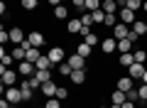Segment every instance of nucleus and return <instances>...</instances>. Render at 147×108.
<instances>
[{
	"mask_svg": "<svg viewBox=\"0 0 147 108\" xmlns=\"http://www.w3.org/2000/svg\"><path fill=\"white\" fill-rule=\"evenodd\" d=\"M110 101H113V103H120V106H123V103L127 101V93H125V91H115V93H110Z\"/></svg>",
	"mask_w": 147,
	"mask_h": 108,
	"instance_id": "nucleus-23",
	"label": "nucleus"
},
{
	"mask_svg": "<svg viewBox=\"0 0 147 108\" xmlns=\"http://www.w3.org/2000/svg\"><path fill=\"white\" fill-rule=\"evenodd\" d=\"M71 81H74V84H84V81H86V69H74Z\"/></svg>",
	"mask_w": 147,
	"mask_h": 108,
	"instance_id": "nucleus-19",
	"label": "nucleus"
},
{
	"mask_svg": "<svg viewBox=\"0 0 147 108\" xmlns=\"http://www.w3.org/2000/svg\"><path fill=\"white\" fill-rule=\"evenodd\" d=\"M17 74H22V76H34V74H37V67L25 59V62H20V67H17Z\"/></svg>",
	"mask_w": 147,
	"mask_h": 108,
	"instance_id": "nucleus-3",
	"label": "nucleus"
},
{
	"mask_svg": "<svg viewBox=\"0 0 147 108\" xmlns=\"http://www.w3.org/2000/svg\"><path fill=\"white\" fill-rule=\"evenodd\" d=\"M7 39H10V32H5V30H3V32H0V42H3V44H5Z\"/></svg>",
	"mask_w": 147,
	"mask_h": 108,
	"instance_id": "nucleus-42",
	"label": "nucleus"
},
{
	"mask_svg": "<svg viewBox=\"0 0 147 108\" xmlns=\"http://www.w3.org/2000/svg\"><path fill=\"white\" fill-rule=\"evenodd\" d=\"M66 30L71 32V35H74V32H79V35H81V30H84V25H81V17H79V20H69V22H66Z\"/></svg>",
	"mask_w": 147,
	"mask_h": 108,
	"instance_id": "nucleus-17",
	"label": "nucleus"
},
{
	"mask_svg": "<svg viewBox=\"0 0 147 108\" xmlns=\"http://www.w3.org/2000/svg\"><path fill=\"white\" fill-rule=\"evenodd\" d=\"M130 49H132V39H130V37L118 39V52H120V54H125V52H130Z\"/></svg>",
	"mask_w": 147,
	"mask_h": 108,
	"instance_id": "nucleus-16",
	"label": "nucleus"
},
{
	"mask_svg": "<svg viewBox=\"0 0 147 108\" xmlns=\"http://www.w3.org/2000/svg\"><path fill=\"white\" fill-rule=\"evenodd\" d=\"M22 3V7H25V10H34L37 5H39V0H20Z\"/></svg>",
	"mask_w": 147,
	"mask_h": 108,
	"instance_id": "nucleus-32",
	"label": "nucleus"
},
{
	"mask_svg": "<svg viewBox=\"0 0 147 108\" xmlns=\"http://www.w3.org/2000/svg\"><path fill=\"white\" fill-rule=\"evenodd\" d=\"M10 54H12V57H15V59H20V62H25V57H27V52L22 49V47H15V49H12Z\"/></svg>",
	"mask_w": 147,
	"mask_h": 108,
	"instance_id": "nucleus-28",
	"label": "nucleus"
},
{
	"mask_svg": "<svg viewBox=\"0 0 147 108\" xmlns=\"http://www.w3.org/2000/svg\"><path fill=\"white\" fill-rule=\"evenodd\" d=\"M132 54H135V62L145 64V59H147V52H145V49H137V52H132Z\"/></svg>",
	"mask_w": 147,
	"mask_h": 108,
	"instance_id": "nucleus-34",
	"label": "nucleus"
},
{
	"mask_svg": "<svg viewBox=\"0 0 147 108\" xmlns=\"http://www.w3.org/2000/svg\"><path fill=\"white\" fill-rule=\"evenodd\" d=\"M12 59H15V57H12V54H5V49L0 52V62H3V67H10Z\"/></svg>",
	"mask_w": 147,
	"mask_h": 108,
	"instance_id": "nucleus-29",
	"label": "nucleus"
},
{
	"mask_svg": "<svg viewBox=\"0 0 147 108\" xmlns=\"http://www.w3.org/2000/svg\"><path fill=\"white\" fill-rule=\"evenodd\" d=\"M103 25H108V27H115V25H118V17H115V15H108V12H105V20H103Z\"/></svg>",
	"mask_w": 147,
	"mask_h": 108,
	"instance_id": "nucleus-33",
	"label": "nucleus"
},
{
	"mask_svg": "<svg viewBox=\"0 0 147 108\" xmlns=\"http://www.w3.org/2000/svg\"><path fill=\"white\" fill-rule=\"evenodd\" d=\"M100 10H103V12H108V15H115L118 3H115V0H103V3H100Z\"/></svg>",
	"mask_w": 147,
	"mask_h": 108,
	"instance_id": "nucleus-13",
	"label": "nucleus"
},
{
	"mask_svg": "<svg viewBox=\"0 0 147 108\" xmlns=\"http://www.w3.org/2000/svg\"><path fill=\"white\" fill-rule=\"evenodd\" d=\"M25 39H27V37H25V32H22L20 27H12V30H10V42H15L17 47H20Z\"/></svg>",
	"mask_w": 147,
	"mask_h": 108,
	"instance_id": "nucleus-8",
	"label": "nucleus"
},
{
	"mask_svg": "<svg viewBox=\"0 0 147 108\" xmlns=\"http://www.w3.org/2000/svg\"><path fill=\"white\" fill-rule=\"evenodd\" d=\"M57 84H54V81H44L42 84V93H44V96H47V98H54V96H57Z\"/></svg>",
	"mask_w": 147,
	"mask_h": 108,
	"instance_id": "nucleus-9",
	"label": "nucleus"
},
{
	"mask_svg": "<svg viewBox=\"0 0 147 108\" xmlns=\"http://www.w3.org/2000/svg\"><path fill=\"white\" fill-rule=\"evenodd\" d=\"M69 15V10H66V5H57L54 7V17H59V20H64V17Z\"/></svg>",
	"mask_w": 147,
	"mask_h": 108,
	"instance_id": "nucleus-26",
	"label": "nucleus"
},
{
	"mask_svg": "<svg viewBox=\"0 0 147 108\" xmlns=\"http://www.w3.org/2000/svg\"><path fill=\"white\" fill-rule=\"evenodd\" d=\"M145 106H147V101H145Z\"/></svg>",
	"mask_w": 147,
	"mask_h": 108,
	"instance_id": "nucleus-52",
	"label": "nucleus"
},
{
	"mask_svg": "<svg viewBox=\"0 0 147 108\" xmlns=\"http://www.w3.org/2000/svg\"><path fill=\"white\" fill-rule=\"evenodd\" d=\"M86 10H91V12H96V10H100V0H86Z\"/></svg>",
	"mask_w": 147,
	"mask_h": 108,
	"instance_id": "nucleus-27",
	"label": "nucleus"
},
{
	"mask_svg": "<svg viewBox=\"0 0 147 108\" xmlns=\"http://www.w3.org/2000/svg\"><path fill=\"white\" fill-rule=\"evenodd\" d=\"M42 57V52H39V47H32V49H27V62H32V64H37V59Z\"/></svg>",
	"mask_w": 147,
	"mask_h": 108,
	"instance_id": "nucleus-18",
	"label": "nucleus"
},
{
	"mask_svg": "<svg viewBox=\"0 0 147 108\" xmlns=\"http://www.w3.org/2000/svg\"><path fill=\"white\" fill-rule=\"evenodd\" d=\"M71 3H74V7H79V10L86 5V0H71Z\"/></svg>",
	"mask_w": 147,
	"mask_h": 108,
	"instance_id": "nucleus-43",
	"label": "nucleus"
},
{
	"mask_svg": "<svg viewBox=\"0 0 147 108\" xmlns=\"http://www.w3.org/2000/svg\"><path fill=\"white\" fill-rule=\"evenodd\" d=\"M34 76L39 79V81H42V84H44V81H52V74H49V69H44V71H37Z\"/></svg>",
	"mask_w": 147,
	"mask_h": 108,
	"instance_id": "nucleus-30",
	"label": "nucleus"
},
{
	"mask_svg": "<svg viewBox=\"0 0 147 108\" xmlns=\"http://www.w3.org/2000/svg\"><path fill=\"white\" fill-rule=\"evenodd\" d=\"M110 108H123V106H120V103H110Z\"/></svg>",
	"mask_w": 147,
	"mask_h": 108,
	"instance_id": "nucleus-48",
	"label": "nucleus"
},
{
	"mask_svg": "<svg viewBox=\"0 0 147 108\" xmlns=\"http://www.w3.org/2000/svg\"><path fill=\"white\" fill-rule=\"evenodd\" d=\"M20 88H22V101H25V103L30 101L32 96H34V88H32L30 84H27V79H25V81H22V86H20Z\"/></svg>",
	"mask_w": 147,
	"mask_h": 108,
	"instance_id": "nucleus-15",
	"label": "nucleus"
},
{
	"mask_svg": "<svg viewBox=\"0 0 147 108\" xmlns=\"http://www.w3.org/2000/svg\"><path fill=\"white\" fill-rule=\"evenodd\" d=\"M49 5H54V7H57V5H61V0H49Z\"/></svg>",
	"mask_w": 147,
	"mask_h": 108,
	"instance_id": "nucleus-46",
	"label": "nucleus"
},
{
	"mask_svg": "<svg viewBox=\"0 0 147 108\" xmlns=\"http://www.w3.org/2000/svg\"><path fill=\"white\" fill-rule=\"evenodd\" d=\"M132 64H135V54H130V52L120 54V67H132Z\"/></svg>",
	"mask_w": 147,
	"mask_h": 108,
	"instance_id": "nucleus-21",
	"label": "nucleus"
},
{
	"mask_svg": "<svg viewBox=\"0 0 147 108\" xmlns=\"http://www.w3.org/2000/svg\"><path fill=\"white\" fill-rule=\"evenodd\" d=\"M5 98H7V101L12 103V106H15V103H20V101H22V88L7 86V88H5Z\"/></svg>",
	"mask_w": 147,
	"mask_h": 108,
	"instance_id": "nucleus-2",
	"label": "nucleus"
},
{
	"mask_svg": "<svg viewBox=\"0 0 147 108\" xmlns=\"http://www.w3.org/2000/svg\"><path fill=\"white\" fill-rule=\"evenodd\" d=\"M127 101H140V93L132 88V91H127Z\"/></svg>",
	"mask_w": 147,
	"mask_h": 108,
	"instance_id": "nucleus-41",
	"label": "nucleus"
},
{
	"mask_svg": "<svg viewBox=\"0 0 147 108\" xmlns=\"http://www.w3.org/2000/svg\"><path fill=\"white\" fill-rule=\"evenodd\" d=\"M10 108H12V103H10Z\"/></svg>",
	"mask_w": 147,
	"mask_h": 108,
	"instance_id": "nucleus-50",
	"label": "nucleus"
},
{
	"mask_svg": "<svg viewBox=\"0 0 147 108\" xmlns=\"http://www.w3.org/2000/svg\"><path fill=\"white\" fill-rule=\"evenodd\" d=\"M142 84H147V69H145V74H142Z\"/></svg>",
	"mask_w": 147,
	"mask_h": 108,
	"instance_id": "nucleus-47",
	"label": "nucleus"
},
{
	"mask_svg": "<svg viewBox=\"0 0 147 108\" xmlns=\"http://www.w3.org/2000/svg\"><path fill=\"white\" fill-rule=\"evenodd\" d=\"M91 15H93V22L103 25V20H105V12H103V10H96V12H91Z\"/></svg>",
	"mask_w": 147,
	"mask_h": 108,
	"instance_id": "nucleus-36",
	"label": "nucleus"
},
{
	"mask_svg": "<svg viewBox=\"0 0 147 108\" xmlns=\"http://www.w3.org/2000/svg\"><path fill=\"white\" fill-rule=\"evenodd\" d=\"M59 74H61V76H71V74H74L71 64H69V62H61V64H59Z\"/></svg>",
	"mask_w": 147,
	"mask_h": 108,
	"instance_id": "nucleus-25",
	"label": "nucleus"
},
{
	"mask_svg": "<svg viewBox=\"0 0 147 108\" xmlns=\"http://www.w3.org/2000/svg\"><path fill=\"white\" fill-rule=\"evenodd\" d=\"M66 96H69V91H66L64 86H59V88H57V98H59V101H64Z\"/></svg>",
	"mask_w": 147,
	"mask_h": 108,
	"instance_id": "nucleus-38",
	"label": "nucleus"
},
{
	"mask_svg": "<svg viewBox=\"0 0 147 108\" xmlns=\"http://www.w3.org/2000/svg\"><path fill=\"white\" fill-rule=\"evenodd\" d=\"M30 42H32V47H42L44 44V35H42V32H32Z\"/></svg>",
	"mask_w": 147,
	"mask_h": 108,
	"instance_id": "nucleus-22",
	"label": "nucleus"
},
{
	"mask_svg": "<svg viewBox=\"0 0 147 108\" xmlns=\"http://www.w3.org/2000/svg\"><path fill=\"white\" fill-rule=\"evenodd\" d=\"M123 108H135V101H125V103H123Z\"/></svg>",
	"mask_w": 147,
	"mask_h": 108,
	"instance_id": "nucleus-45",
	"label": "nucleus"
},
{
	"mask_svg": "<svg viewBox=\"0 0 147 108\" xmlns=\"http://www.w3.org/2000/svg\"><path fill=\"white\" fill-rule=\"evenodd\" d=\"M137 93H140V101H147V84H142V86L137 88Z\"/></svg>",
	"mask_w": 147,
	"mask_h": 108,
	"instance_id": "nucleus-39",
	"label": "nucleus"
},
{
	"mask_svg": "<svg viewBox=\"0 0 147 108\" xmlns=\"http://www.w3.org/2000/svg\"><path fill=\"white\" fill-rule=\"evenodd\" d=\"M86 59L81 57V54H71V57H69V64H71V69H86Z\"/></svg>",
	"mask_w": 147,
	"mask_h": 108,
	"instance_id": "nucleus-11",
	"label": "nucleus"
},
{
	"mask_svg": "<svg viewBox=\"0 0 147 108\" xmlns=\"http://www.w3.org/2000/svg\"><path fill=\"white\" fill-rule=\"evenodd\" d=\"M142 10H145V12H147V0H145V3H142Z\"/></svg>",
	"mask_w": 147,
	"mask_h": 108,
	"instance_id": "nucleus-49",
	"label": "nucleus"
},
{
	"mask_svg": "<svg viewBox=\"0 0 147 108\" xmlns=\"http://www.w3.org/2000/svg\"><path fill=\"white\" fill-rule=\"evenodd\" d=\"M39 108H44V106H39Z\"/></svg>",
	"mask_w": 147,
	"mask_h": 108,
	"instance_id": "nucleus-51",
	"label": "nucleus"
},
{
	"mask_svg": "<svg viewBox=\"0 0 147 108\" xmlns=\"http://www.w3.org/2000/svg\"><path fill=\"white\" fill-rule=\"evenodd\" d=\"M118 15H120V20L125 22V25H132V22L137 20V17H135V10H130V7H123Z\"/></svg>",
	"mask_w": 147,
	"mask_h": 108,
	"instance_id": "nucleus-7",
	"label": "nucleus"
},
{
	"mask_svg": "<svg viewBox=\"0 0 147 108\" xmlns=\"http://www.w3.org/2000/svg\"><path fill=\"white\" fill-rule=\"evenodd\" d=\"M115 3H118V7H120V10H123V7H127V0H115Z\"/></svg>",
	"mask_w": 147,
	"mask_h": 108,
	"instance_id": "nucleus-44",
	"label": "nucleus"
},
{
	"mask_svg": "<svg viewBox=\"0 0 147 108\" xmlns=\"http://www.w3.org/2000/svg\"><path fill=\"white\" fill-rule=\"evenodd\" d=\"M100 44H103V52H105V54H113V52L118 49V39H115V37H105Z\"/></svg>",
	"mask_w": 147,
	"mask_h": 108,
	"instance_id": "nucleus-6",
	"label": "nucleus"
},
{
	"mask_svg": "<svg viewBox=\"0 0 147 108\" xmlns=\"http://www.w3.org/2000/svg\"><path fill=\"white\" fill-rule=\"evenodd\" d=\"M44 108H61V101H59L57 96H54V98H47V103H44Z\"/></svg>",
	"mask_w": 147,
	"mask_h": 108,
	"instance_id": "nucleus-31",
	"label": "nucleus"
},
{
	"mask_svg": "<svg viewBox=\"0 0 147 108\" xmlns=\"http://www.w3.org/2000/svg\"><path fill=\"white\" fill-rule=\"evenodd\" d=\"M84 42H86V44H91V47H96V44H98L100 39H98V37L93 35V32H91V35H86V37H84Z\"/></svg>",
	"mask_w": 147,
	"mask_h": 108,
	"instance_id": "nucleus-35",
	"label": "nucleus"
},
{
	"mask_svg": "<svg viewBox=\"0 0 147 108\" xmlns=\"http://www.w3.org/2000/svg\"><path fill=\"white\" fill-rule=\"evenodd\" d=\"M91 49H93V47H91V44H86V42H81V44H79V49H76V54H81V57H88V54H91Z\"/></svg>",
	"mask_w": 147,
	"mask_h": 108,
	"instance_id": "nucleus-24",
	"label": "nucleus"
},
{
	"mask_svg": "<svg viewBox=\"0 0 147 108\" xmlns=\"http://www.w3.org/2000/svg\"><path fill=\"white\" fill-rule=\"evenodd\" d=\"M118 91H132V79L130 76H120L118 79Z\"/></svg>",
	"mask_w": 147,
	"mask_h": 108,
	"instance_id": "nucleus-12",
	"label": "nucleus"
},
{
	"mask_svg": "<svg viewBox=\"0 0 147 108\" xmlns=\"http://www.w3.org/2000/svg\"><path fill=\"white\" fill-rule=\"evenodd\" d=\"M127 35H130V30H127L125 22H118V25L113 27V37H115V39H125Z\"/></svg>",
	"mask_w": 147,
	"mask_h": 108,
	"instance_id": "nucleus-4",
	"label": "nucleus"
},
{
	"mask_svg": "<svg viewBox=\"0 0 147 108\" xmlns=\"http://www.w3.org/2000/svg\"><path fill=\"white\" fill-rule=\"evenodd\" d=\"M81 25L91 27V25H93V15H91V12H88V15H81Z\"/></svg>",
	"mask_w": 147,
	"mask_h": 108,
	"instance_id": "nucleus-37",
	"label": "nucleus"
},
{
	"mask_svg": "<svg viewBox=\"0 0 147 108\" xmlns=\"http://www.w3.org/2000/svg\"><path fill=\"white\" fill-rule=\"evenodd\" d=\"M127 71H130V79H142V74H145V67H142L140 62H135L132 67H127Z\"/></svg>",
	"mask_w": 147,
	"mask_h": 108,
	"instance_id": "nucleus-10",
	"label": "nucleus"
},
{
	"mask_svg": "<svg viewBox=\"0 0 147 108\" xmlns=\"http://www.w3.org/2000/svg\"><path fill=\"white\" fill-rule=\"evenodd\" d=\"M132 32H135L137 37H140V35H145V32H147V22H142V20H135V22H132Z\"/></svg>",
	"mask_w": 147,
	"mask_h": 108,
	"instance_id": "nucleus-20",
	"label": "nucleus"
},
{
	"mask_svg": "<svg viewBox=\"0 0 147 108\" xmlns=\"http://www.w3.org/2000/svg\"><path fill=\"white\" fill-rule=\"evenodd\" d=\"M127 7L130 10H137V7H142V0H127Z\"/></svg>",
	"mask_w": 147,
	"mask_h": 108,
	"instance_id": "nucleus-40",
	"label": "nucleus"
},
{
	"mask_svg": "<svg viewBox=\"0 0 147 108\" xmlns=\"http://www.w3.org/2000/svg\"><path fill=\"white\" fill-rule=\"evenodd\" d=\"M47 54H49V59H52V64H61L64 62V49L61 47H52Z\"/></svg>",
	"mask_w": 147,
	"mask_h": 108,
	"instance_id": "nucleus-5",
	"label": "nucleus"
},
{
	"mask_svg": "<svg viewBox=\"0 0 147 108\" xmlns=\"http://www.w3.org/2000/svg\"><path fill=\"white\" fill-rule=\"evenodd\" d=\"M34 67H37V71H44V69H49V67H52V59H49V54H42V57L37 59Z\"/></svg>",
	"mask_w": 147,
	"mask_h": 108,
	"instance_id": "nucleus-14",
	"label": "nucleus"
},
{
	"mask_svg": "<svg viewBox=\"0 0 147 108\" xmlns=\"http://www.w3.org/2000/svg\"><path fill=\"white\" fill-rule=\"evenodd\" d=\"M0 74H3V84H5V86H15L17 71H12V69H7V67H0Z\"/></svg>",
	"mask_w": 147,
	"mask_h": 108,
	"instance_id": "nucleus-1",
	"label": "nucleus"
}]
</instances>
